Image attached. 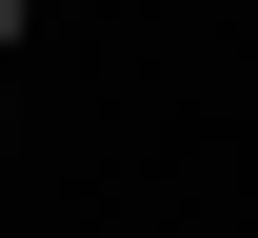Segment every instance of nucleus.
<instances>
[{
    "label": "nucleus",
    "instance_id": "1",
    "mask_svg": "<svg viewBox=\"0 0 258 238\" xmlns=\"http://www.w3.org/2000/svg\"><path fill=\"white\" fill-rule=\"evenodd\" d=\"M0 40H20V0H0Z\"/></svg>",
    "mask_w": 258,
    "mask_h": 238
}]
</instances>
